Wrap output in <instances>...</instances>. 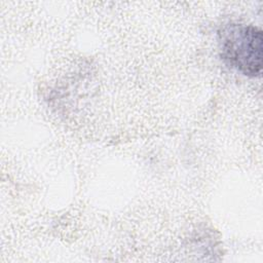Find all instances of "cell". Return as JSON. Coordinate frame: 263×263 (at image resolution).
Listing matches in <instances>:
<instances>
[{
    "label": "cell",
    "mask_w": 263,
    "mask_h": 263,
    "mask_svg": "<svg viewBox=\"0 0 263 263\" xmlns=\"http://www.w3.org/2000/svg\"><path fill=\"white\" fill-rule=\"evenodd\" d=\"M221 57L243 75L257 77L262 71L263 34L252 25L228 24L219 32Z\"/></svg>",
    "instance_id": "obj_1"
}]
</instances>
